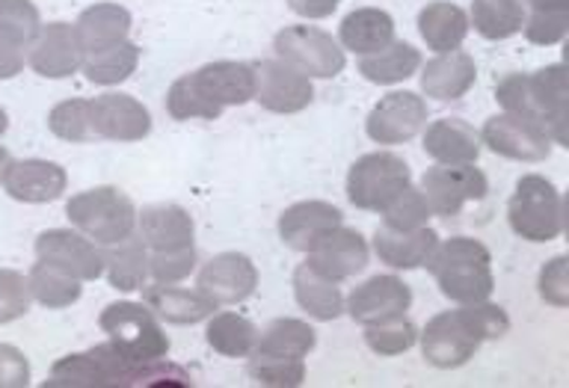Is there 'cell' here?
Returning <instances> with one entry per match:
<instances>
[{
	"mask_svg": "<svg viewBox=\"0 0 569 388\" xmlns=\"http://www.w3.org/2000/svg\"><path fill=\"white\" fill-rule=\"evenodd\" d=\"M492 256L475 238H448L436 243L433 256L427 258L430 273L439 282V291L453 302H480L492 297Z\"/></svg>",
	"mask_w": 569,
	"mask_h": 388,
	"instance_id": "6da1fadb",
	"label": "cell"
},
{
	"mask_svg": "<svg viewBox=\"0 0 569 388\" xmlns=\"http://www.w3.org/2000/svg\"><path fill=\"white\" fill-rule=\"evenodd\" d=\"M510 229L531 243H549L563 231V196L549 178H519L510 205H507Z\"/></svg>",
	"mask_w": 569,
	"mask_h": 388,
	"instance_id": "7a4b0ae2",
	"label": "cell"
},
{
	"mask_svg": "<svg viewBox=\"0 0 569 388\" xmlns=\"http://www.w3.org/2000/svg\"><path fill=\"white\" fill-rule=\"evenodd\" d=\"M276 60L288 62L306 78H336L345 71V48L320 27L293 24L276 33Z\"/></svg>",
	"mask_w": 569,
	"mask_h": 388,
	"instance_id": "3957f363",
	"label": "cell"
},
{
	"mask_svg": "<svg viewBox=\"0 0 569 388\" xmlns=\"http://www.w3.org/2000/svg\"><path fill=\"white\" fill-rule=\"evenodd\" d=\"M412 185V172L398 155L371 151L347 172V199L362 211H382L403 187Z\"/></svg>",
	"mask_w": 569,
	"mask_h": 388,
	"instance_id": "277c9868",
	"label": "cell"
},
{
	"mask_svg": "<svg viewBox=\"0 0 569 388\" xmlns=\"http://www.w3.org/2000/svg\"><path fill=\"white\" fill-rule=\"evenodd\" d=\"M101 327L116 341V350L131 365H146L163 359L169 354V338L160 332L158 320L151 318L149 309L137 302H119L110 306L101 318Z\"/></svg>",
	"mask_w": 569,
	"mask_h": 388,
	"instance_id": "5b68a950",
	"label": "cell"
},
{
	"mask_svg": "<svg viewBox=\"0 0 569 388\" xmlns=\"http://www.w3.org/2000/svg\"><path fill=\"white\" fill-rule=\"evenodd\" d=\"M487 190V176L475 163H439L421 178V193L436 217H457L469 202H480Z\"/></svg>",
	"mask_w": 569,
	"mask_h": 388,
	"instance_id": "8992f818",
	"label": "cell"
},
{
	"mask_svg": "<svg viewBox=\"0 0 569 388\" xmlns=\"http://www.w3.org/2000/svg\"><path fill=\"white\" fill-rule=\"evenodd\" d=\"M483 345L471 327L469 315H466V306L453 311H442L436 315L430 324L421 332V354L433 368H460L478 354V347Z\"/></svg>",
	"mask_w": 569,
	"mask_h": 388,
	"instance_id": "52a82bcc",
	"label": "cell"
},
{
	"mask_svg": "<svg viewBox=\"0 0 569 388\" xmlns=\"http://www.w3.org/2000/svg\"><path fill=\"white\" fill-rule=\"evenodd\" d=\"M480 142H487L489 151H496L501 158L510 160H546L551 155V137L540 122H533L528 116L501 113L487 119Z\"/></svg>",
	"mask_w": 569,
	"mask_h": 388,
	"instance_id": "ba28073f",
	"label": "cell"
},
{
	"mask_svg": "<svg viewBox=\"0 0 569 388\" xmlns=\"http://www.w3.org/2000/svg\"><path fill=\"white\" fill-rule=\"evenodd\" d=\"M528 96H531V116L549 131L551 142L569 146V78L567 66L555 62L546 69L528 74Z\"/></svg>",
	"mask_w": 569,
	"mask_h": 388,
	"instance_id": "9c48e42d",
	"label": "cell"
},
{
	"mask_svg": "<svg viewBox=\"0 0 569 388\" xmlns=\"http://www.w3.org/2000/svg\"><path fill=\"white\" fill-rule=\"evenodd\" d=\"M409 306H412V291L398 276H371L368 282L356 285L353 294L345 300V311L362 327L403 318Z\"/></svg>",
	"mask_w": 569,
	"mask_h": 388,
	"instance_id": "30bf717a",
	"label": "cell"
},
{
	"mask_svg": "<svg viewBox=\"0 0 569 388\" xmlns=\"http://www.w3.org/2000/svg\"><path fill=\"white\" fill-rule=\"evenodd\" d=\"M427 125L425 98L416 92H389L373 105L368 116V137L382 146L409 142Z\"/></svg>",
	"mask_w": 569,
	"mask_h": 388,
	"instance_id": "8fae6325",
	"label": "cell"
},
{
	"mask_svg": "<svg viewBox=\"0 0 569 388\" xmlns=\"http://www.w3.org/2000/svg\"><path fill=\"white\" fill-rule=\"evenodd\" d=\"M311 78L282 60L256 62V101L273 113H300L311 105Z\"/></svg>",
	"mask_w": 569,
	"mask_h": 388,
	"instance_id": "7c38bea8",
	"label": "cell"
},
{
	"mask_svg": "<svg viewBox=\"0 0 569 388\" xmlns=\"http://www.w3.org/2000/svg\"><path fill=\"white\" fill-rule=\"evenodd\" d=\"M258 270L240 252H222L199 270V291L213 306H238L256 294Z\"/></svg>",
	"mask_w": 569,
	"mask_h": 388,
	"instance_id": "4fadbf2b",
	"label": "cell"
},
{
	"mask_svg": "<svg viewBox=\"0 0 569 388\" xmlns=\"http://www.w3.org/2000/svg\"><path fill=\"white\" fill-rule=\"evenodd\" d=\"M368 243L356 229H347L345 222L332 229L329 235L309 249V261L306 265L315 267L320 276H327L332 282H345L350 276L362 273L368 265Z\"/></svg>",
	"mask_w": 569,
	"mask_h": 388,
	"instance_id": "5bb4252c",
	"label": "cell"
},
{
	"mask_svg": "<svg viewBox=\"0 0 569 388\" xmlns=\"http://www.w3.org/2000/svg\"><path fill=\"white\" fill-rule=\"evenodd\" d=\"M193 78L204 96L222 110L247 105L256 98V66H249V62H208L199 71H193Z\"/></svg>",
	"mask_w": 569,
	"mask_h": 388,
	"instance_id": "9a60e30c",
	"label": "cell"
},
{
	"mask_svg": "<svg viewBox=\"0 0 569 388\" xmlns=\"http://www.w3.org/2000/svg\"><path fill=\"white\" fill-rule=\"evenodd\" d=\"M345 222L341 211L329 202H297L279 217V238L284 247L297 249V252H309L323 235L338 229Z\"/></svg>",
	"mask_w": 569,
	"mask_h": 388,
	"instance_id": "2e32d148",
	"label": "cell"
},
{
	"mask_svg": "<svg viewBox=\"0 0 569 388\" xmlns=\"http://www.w3.org/2000/svg\"><path fill=\"white\" fill-rule=\"evenodd\" d=\"M436 243H439V235L427 226L400 231L382 222L373 235V252L380 256L382 265L395 267V270H416V267L427 265Z\"/></svg>",
	"mask_w": 569,
	"mask_h": 388,
	"instance_id": "e0dca14e",
	"label": "cell"
},
{
	"mask_svg": "<svg viewBox=\"0 0 569 388\" xmlns=\"http://www.w3.org/2000/svg\"><path fill=\"white\" fill-rule=\"evenodd\" d=\"M478 69L466 51H445L427 62L421 71V89L436 101H457L475 87Z\"/></svg>",
	"mask_w": 569,
	"mask_h": 388,
	"instance_id": "ac0fdd59",
	"label": "cell"
},
{
	"mask_svg": "<svg viewBox=\"0 0 569 388\" xmlns=\"http://www.w3.org/2000/svg\"><path fill=\"white\" fill-rule=\"evenodd\" d=\"M425 151L436 163H475L480 155V133L462 119H436L427 125Z\"/></svg>",
	"mask_w": 569,
	"mask_h": 388,
	"instance_id": "d6986e66",
	"label": "cell"
},
{
	"mask_svg": "<svg viewBox=\"0 0 569 388\" xmlns=\"http://www.w3.org/2000/svg\"><path fill=\"white\" fill-rule=\"evenodd\" d=\"M142 243L154 252L193 247V217L178 205H151L140 220Z\"/></svg>",
	"mask_w": 569,
	"mask_h": 388,
	"instance_id": "ffe728a7",
	"label": "cell"
},
{
	"mask_svg": "<svg viewBox=\"0 0 569 388\" xmlns=\"http://www.w3.org/2000/svg\"><path fill=\"white\" fill-rule=\"evenodd\" d=\"M338 36H341V44L347 51L368 57V53L382 51L386 44L395 42V18L373 7L353 9L341 21V33Z\"/></svg>",
	"mask_w": 569,
	"mask_h": 388,
	"instance_id": "44dd1931",
	"label": "cell"
},
{
	"mask_svg": "<svg viewBox=\"0 0 569 388\" xmlns=\"http://www.w3.org/2000/svg\"><path fill=\"white\" fill-rule=\"evenodd\" d=\"M418 30H421V39L427 42V48H433L436 53L457 51L466 42V33H469V16L457 3L436 0V3H427L421 9Z\"/></svg>",
	"mask_w": 569,
	"mask_h": 388,
	"instance_id": "7402d4cb",
	"label": "cell"
},
{
	"mask_svg": "<svg viewBox=\"0 0 569 388\" xmlns=\"http://www.w3.org/2000/svg\"><path fill=\"white\" fill-rule=\"evenodd\" d=\"M146 306L158 311L169 324H199V320L211 318L217 309L199 288L190 291V288H176L167 282L146 288Z\"/></svg>",
	"mask_w": 569,
	"mask_h": 388,
	"instance_id": "603a6c76",
	"label": "cell"
},
{
	"mask_svg": "<svg viewBox=\"0 0 569 388\" xmlns=\"http://www.w3.org/2000/svg\"><path fill=\"white\" fill-rule=\"evenodd\" d=\"M293 294H297L300 309L309 311L315 320L327 324V320H336L345 315V297H341L338 282L320 276L315 267H297V273H293Z\"/></svg>",
	"mask_w": 569,
	"mask_h": 388,
	"instance_id": "cb8c5ba5",
	"label": "cell"
},
{
	"mask_svg": "<svg viewBox=\"0 0 569 388\" xmlns=\"http://www.w3.org/2000/svg\"><path fill=\"white\" fill-rule=\"evenodd\" d=\"M83 205H89V213H78V217L96 231L98 238H128V231L133 226V208L124 196H119L116 190H101V193L83 199Z\"/></svg>",
	"mask_w": 569,
	"mask_h": 388,
	"instance_id": "d4e9b609",
	"label": "cell"
},
{
	"mask_svg": "<svg viewBox=\"0 0 569 388\" xmlns=\"http://www.w3.org/2000/svg\"><path fill=\"white\" fill-rule=\"evenodd\" d=\"M421 69V53L407 42H389L382 51L368 53L359 60V71L371 83H400Z\"/></svg>",
	"mask_w": 569,
	"mask_h": 388,
	"instance_id": "484cf974",
	"label": "cell"
},
{
	"mask_svg": "<svg viewBox=\"0 0 569 388\" xmlns=\"http://www.w3.org/2000/svg\"><path fill=\"white\" fill-rule=\"evenodd\" d=\"M208 345L217 350L220 356H229V359H238V356H252L258 347V329L252 320L240 318L234 311H220V315H211L208 320Z\"/></svg>",
	"mask_w": 569,
	"mask_h": 388,
	"instance_id": "4316f807",
	"label": "cell"
},
{
	"mask_svg": "<svg viewBox=\"0 0 569 388\" xmlns=\"http://www.w3.org/2000/svg\"><path fill=\"white\" fill-rule=\"evenodd\" d=\"M471 24L487 39H510L525 24L522 0H475Z\"/></svg>",
	"mask_w": 569,
	"mask_h": 388,
	"instance_id": "83f0119b",
	"label": "cell"
},
{
	"mask_svg": "<svg viewBox=\"0 0 569 388\" xmlns=\"http://www.w3.org/2000/svg\"><path fill=\"white\" fill-rule=\"evenodd\" d=\"M315 329L309 324L293 318H282L270 324L264 329V336H258V354H273V356H297V359H306V356L315 350Z\"/></svg>",
	"mask_w": 569,
	"mask_h": 388,
	"instance_id": "f1b7e54d",
	"label": "cell"
},
{
	"mask_svg": "<svg viewBox=\"0 0 569 388\" xmlns=\"http://www.w3.org/2000/svg\"><path fill=\"white\" fill-rule=\"evenodd\" d=\"M167 110L172 119L187 122V119H220L222 107H217L211 98L204 96L193 74L178 78L167 92Z\"/></svg>",
	"mask_w": 569,
	"mask_h": 388,
	"instance_id": "f546056e",
	"label": "cell"
},
{
	"mask_svg": "<svg viewBox=\"0 0 569 388\" xmlns=\"http://www.w3.org/2000/svg\"><path fill=\"white\" fill-rule=\"evenodd\" d=\"M249 377L256 386L267 388H293L306 382V362L297 356H273V354H252L249 362Z\"/></svg>",
	"mask_w": 569,
	"mask_h": 388,
	"instance_id": "4dcf8cb0",
	"label": "cell"
},
{
	"mask_svg": "<svg viewBox=\"0 0 569 388\" xmlns=\"http://www.w3.org/2000/svg\"><path fill=\"white\" fill-rule=\"evenodd\" d=\"M101 107H104L107 119H110V128H107V133L122 137V140H140V137H146V133H149V128H151L149 113H146V107L137 105L133 98L113 96V98H107Z\"/></svg>",
	"mask_w": 569,
	"mask_h": 388,
	"instance_id": "1f68e13d",
	"label": "cell"
},
{
	"mask_svg": "<svg viewBox=\"0 0 569 388\" xmlns=\"http://www.w3.org/2000/svg\"><path fill=\"white\" fill-rule=\"evenodd\" d=\"M382 217H386V226L391 229H400V231H409V229H421L427 226V220L433 217L430 211V205H427L425 193L416 190V187L409 185L403 187L395 199H391L386 208H382Z\"/></svg>",
	"mask_w": 569,
	"mask_h": 388,
	"instance_id": "d6a6232c",
	"label": "cell"
},
{
	"mask_svg": "<svg viewBox=\"0 0 569 388\" xmlns=\"http://www.w3.org/2000/svg\"><path fill=\"white\" fill-rule=\"evenodd\" d=\"M418 329L403 318L382 320V324H371L365 327V341L377 356H398L403 350L416 345Z\"/></svg>",
	"mask_w": 569,
	"mask_h": 388,
	"instance_id": "836d02e7",
	"label": "cell"
},
{
	"mask_svg": "<svg viewBox=\"0 0 569 388\" xmlns=\"http://www.w3.org/2000/svg\"><path fill=\"white\" fill-rule=\"evenodd\" d=\"M196 270V249L181 247V249H163L149 258V273L158 282L176 285Z\"/></svg>",
	"mask_w": 569,
	"mask_h": 388,
	"instance_id": "e575fe53",
	"label": "cell"
},
{
	"mask_svg": "<svg viewBox=\"0 0 569 388\" xmlns=\"http://www.w3.org/2000/svg\"><path fill=\"white\" fill-rule=\"evenodd\" d=\"M525 36L533 44L560 42L569 30V9H533V16L525 21Z\"/></svg>",
	"mask_w": 569,
	"mask_h": 388,
	"instance_id": "d590c367",
	"label": "cell"
},
{
	"mask_svg": "<svg viewBox=\"0 0 569 388\" xmlns=\"http://www.w3.org/2000/svg\"><path fill=\"white\" fill-rule=\"evenodd\" d=\"M462 306H466V315H469L480 341H496V338H505L510 332V318L501 306H492L487 300L462 302Z\"/></svg>",
	"mask_w": 569,
	"mask_h": 388,
	"instance_id": "8d00e7d4",
	"label": "cell"
},
{
	"mask_svg": "<svg viewBox=\"0 0 569 388\" xmlns=\"http://www.w3.org/2000/svg\"><path fill=\"white\" fill-rule=\"evenodd\" d=\"M149 276V256H146V247L140 240H133L122 249V256H116V270H113V285L116 288H140Z\"/></svg>",
	"mask_w": 569,
	"mask_h": 388,
	"instance_id": "74e56055",
	"label": "cell"
},
{
	"mask_svg": "<svg viewBox=\"0 0 569 388\" xmlns=\"http://www.w3.org/2000/svg\"><path fill=\"white\" fill-rule=\"evenodd\" d=\"M128 386H167V388H190L193 380H190V374L184 368H178L172 362H146L137 365V371L131 374V380Z\"/></svg>",
	"mask_w": 569,
	"mask_h": 388,
	"instance_id": "f35d334b",
	"label": "cell"
},
{
	"mask_svg": "<svg viewBox=\"0 0 569 388\" xmlns=\"http://www.w3.org/2000/svg\"><path fill=\"white\" fill-rule=\"evenodd\" d=\"M540 297L558 309L569 302V261L563 256L551 258L540 270Z\"/></svg>",
	"mask_w": 569,
	"mask_h": 388,
	"instance_id": "ab89813d",
	"label": "cell"
},
{
	"mask_svg": "<svg viewBox=\"0 0 569 388\" xmlns=\"http://www.w3.org/2000/svg\"><path fill=\"white\" fill-rule=\"evenodd\" d=\"M496 98L498 105L505 107V113H516V116H531V96H528V74H507V78L498 80L496 87ZM537 122V119H533Z\"/></svg>",
	"mask_w": 569,
	"mask_h": 388,
	"instance_id": "60d3db41",
	"label": "cell"
},
{
	"mask_svg": "<svg viewBox=\"0 0 569 388\" xmlns=\"http://www.w3.org/2000/svg\"><path fill=\"white\" fill-rule=\"evenodd\" d=\"M341 0H288V7L302 18H327L338 9Z\"/></svg>",
	"mask_w": 569,
	"mask_h": 388,
	"instance_id": "b9f144b4",
	"label": "cell"
},
{
	"mask_svg": "<svg viewBox=\"0 0 569 388\" xmlns=\"http://www.w3.org/2000/svg\"><path fill=\"white\" fill-rule=\"evenodd\" d=\"M533 9H569V0H531Z\"/></svg>",
	"mask_w": 569,
	"mask_h": 388,
	"instance_id": "7bdbcfd3",
	"label": "cell"
}]
</instances>
